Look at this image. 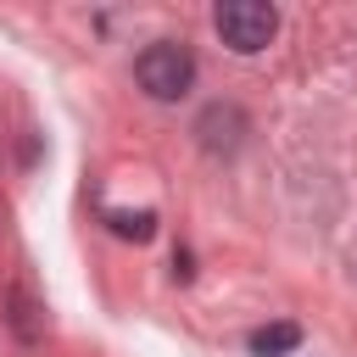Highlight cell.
<instances>
[{
    "instance_id": "cell-1",
    "label": "cell",
    "mask_w": 357,
    "mask_h": 357,
    "mask_svg": "<svg viewBox=\"0 0 357 357\" xmlns=\"http://www.w3.org/2000/svg\"><path fill=\"white\" fill-rule=\"evenodd\" d=\"M134 78L151 100H178L195 84V56H190L184 39H156L134 56Z\"/></svg>"
},
{
    "instance_id": "cell-2",
    "label": "cell",
    "mask_w": 357,
    "mask_h": 357,
    "mask_svg": "<svg viewBox=\"0 0 357 357\" xmlns=\"http://www.w3.org/2000/svg\"><path fill=\"white\" fill-rule=\"evenodd\" d=\"M218 33H223V45L229 50H240V56H251V50H262L273 33H279V11L273 6H262V0H229V6H218Z\"/></svg>"
},
{
    "instance_id": "cell-3",
    "label": "cell",
    "mask_w": 357,
    "mask_h": 357,
    "mask_svg": "<svg viewBox=\"0 0 357 357\" xmlns=\"http://www.w3.org/2000/svg\"><path fill=\"white\" fill-rule=\"evenodd\" d=\"M296 346H301V329L296 324H262V329H251V351L257 357H284Z\"/></svg>"
},
{
    "instance_id": "cell-4",
    "label": "cell",
    "mask_w": 357,
    "mask_h": 357,
    "mask_svg": "<svg viewBox=\"0 0 357 357\" xmlns=\"http://www.w3.org/2000/svg\"><path fill=\"white\" fill-rule=\"evenodd\" d=\"M106 223H112L123 240H151V229H156L151 212H106Z\"/></svg>"
}]
</instances>
